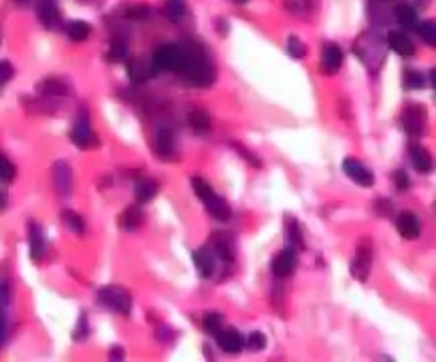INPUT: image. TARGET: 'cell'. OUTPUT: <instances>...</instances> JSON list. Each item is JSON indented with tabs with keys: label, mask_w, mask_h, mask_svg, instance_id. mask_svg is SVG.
Returning a JSON list of instances; mask_svg holds the SVG:
<instances>
[{
	"label": "cell",
	"mask_w": 436,
	"mask_h": 362,
	"mask_svg": "<svg viewBox=\"0 0 436 362\" xmlns=\"http://www.w3.org/2000/svg\"><path fill=\"white\" fill-rule=\"evenodd\" d=\"M185 66L183 75L189 85L194 88H208L215 81V66L211 62V56L200 43H185Z\"/></svg>",
	"instance_id": "obj_1"
},
{
	"label": "cell",
	"mask_w": 436,
	"mask_h": 362,
	"mask_svg": "<svg viewBox=\"0 0 436 362\" xmlns=\"http://www.w3.org/2000/svg\"><path fill=\"white\" fill-rule=\"evenodd\" d=\"M354 52L356 56L362 60V64L373 71V73H379V68L383 66L385 62V41L377 35V32H362L354 45Z\"/></svg>",
	"instance_id": "obj_2"
},
{
	"label": "cell",
	"mask_w": 436,
	"mask_h": 362,
	"mask_svg": "<svg viewBox=\"0 0 436 362\" xmlns=\"http://www.w3.org/2000/svg\"><path fill=\"white\" fill-rule=\"evenodd\" d=\"M96 298L104 309L113 311V313H120L124 318H128L132 313V296L122 286H116V284L104 286L96 292Z\"/></svg>",
	"instance_id": "obj_3"
},
{
	"label": "cell",
	"mask_w": 436,
	"mask_h": 362,
	"mask_svg": "<svg viewBox=\"0 0 436 362\" xmlns=\"http://www.w3.org/2000/svg\"><path fill=\"white\" fill-rule=\"evenodd\" d=\"M154 68L158 73H181L185 66V49L183 45H162L154 54Z\"/></svg>",
	"instance_id": "obj_4"
},
{
	"label": "cell",
	"mask_w": 436,
	"mask_h": 362,
	"mask_svg": "<svg viewBox=\"0 0 436 362\" xmlns=\"http://www.w3.org/2000/svg\"><path fill=\"white\" fill-rule=\"evenodd\" d=\"M370 267H373V239L370 236H362L358 241L356 248V256L351 258L349 271L358 282H366L370 275Z\"/></svg>",
	"instance_id": "obj_5"
},
{
	"label": "cell",
	"mask_w": 436,
	"mask_h": 362,
	"mask_svg": "<svg viewBox=\"0 0 436 362\" xmlns=\"http://www.w3.org/2000/svg\"><path fill=\"white\" fill-rule=\"evenodd\" d=\"M402 128L411 137H423L428 133V115L421 104H406L402 113Z\"/></svg>",
	"instance_id": "obj_6"
},
{
	"label": "cell",
	"mask_w": 436,
	"mask_h": 362,
	"mask_svg": "<svg viewBox=\"0 0 436 362\" xmlns=\"http://www.w3.org/2000/svg\"><path fill=\"white\" fill-rule=\"evenodd\" d=\"M70 141H73V145H77V147H81V150H87V147H92L94 143H98V139H96L94 133H92V124H89L87 111H81V113L75 117L73 128H70Z\"/></svg>",
	"instance_id": "obj_7"
},
{
	"label": "cell",
	"mask_w": 436,
	"mask_h": 362,
	"mask_svg": "<svg viewBox=\"0 0 436 362\" xmlns=\"http://www.w3.org/2000/svg\"><path fill=\"white\" fill-rule=\"evenodd\" d=\"M343 173H345L351 181H356L358 186H362V188H370V186L375 183L373 171H370L364 162H360L358 158H345V160H343Z\"/></svg>",
	"instance_id": "obj_8"
},
{
	"label": "cell",
	"mask_w": 436,
	"mask_h": 362,
	"mask_svg": "<svg viewBox=\"0 0 436 362\" xmlns=\"http://www.w3.org/2000/svg\"><path fill=\"white\" fill-rule=\"evenodd\" d=\"M51 179H54V190L60 198H68L73 194V171L68 162L60 160L51 169Z\"/></svg>",
	"instance_id": "obj_9"
},
{
	"label": "cell",
	"mask_w": 436,
	"mask_h": 362,
	"mask_svg": "<svg viewBox=\"0 0 436 362\" xmlns=\"http://www.w3.org/2000/svg\"><path fill=\"white\" fill-rule=\"evenodd\" d=\"M192 258H194L196 271H198L202 277H206V279L215 277V273H217V260H220V258L213 254L211 248H198V250H194Z\"/></svg>",
	"instance_id": "obj_10"
},
{
	"label": "cell",
	"mask_w": 436,
	"mask_h": 362,
	"mask_svg": "<svg viewBox=\"0 0 436 362\" xmlns=\"http://www.w3.org/2000/svg\"><path fill=\"white\" fill-rule=\"evenodd\" d=\"M28 243H30V256L32 260H43L47 254V239H45V230L39 222H30L28 224Z\"/></svg>",
	"instance_id": "obj_11"
},
{
	"label": "cell",
	"mask_w": 436,
	"mask_h": 362,
	"mask_svg": "<svg viewBox=\"0 0 436 362\" xmlns=\"http://www.w3.org/2000/svg\"><path fill=\"white\" fill-rule=\"evenodd\" d=\"M211 250L213 254L220 258L222 263L230 265L235 260V246H232V239L230 234H226L224 230H217L213 236H211Z\"/></svg>",
	"instance_id": "obj_12"
},
{
	"label": "cell",
	"mask_w": 436,
	"mask_h": 362,
	"mask_svg": "<svg viewBox=\"0 0 436 362\" xmlns=\"http://www.w3.org/2000/svg\"><path fill=\"white\" fill-rule=\"evenodd\" d=\"M126 71H128V79L132 81V83H145V81H149V79H154L156 77V68H154V64L151 62H147V60H143V58H132V60H126Z\"/></svg>",
	"instance_id": "obj_13"
},
{
	"label": "cell",
	"mask_w": 436,
	"mask_h": 362,
	"mask_svg": "<svg viewBox=\"0 0 436 362\" xmlns=\"http://www.w3.org/2000/svg\"><path fill=\"white\" fill-rule=\"evenodd\" d=\"M343 66V52L339 45L335 43H328L321 52V62H319V68L323 75H335L339 73V68Z\"/></svg>",
	"instance_id": "obj_14"
},
{
	"label": "cell",
	"mask_w": 436,
	"mask_h": 362,
	"mask_svg": "<svg viewBox=\"0 0 436 362\" xmlns=\"http://www.w3.org/2000/svg\"><path fill=\"white\" fill-rule=\"evenodd\" d=\"M156 154L162 160H175L177 158V137L170 128H160L156 137Z\"/></svg>",
	"instance_id": "obj_15"
},
{
	"label": "cell",
	"mask_w": 436,
	"mask_h": 362,
	"mask_svg": "<svg viewBox=\"0 0 436 362\" xmlns=\"http://www.w3.org/2000/svg\"><path fill=\"white\" fill-rule=\"evenodd\" d=\"M270 269H273V275H275V277H281V279L287 277V275H292L294 269H296V250H292V248L281 250V252L273 258Z\"/></svg>",
	"instance_id": "obj_16"
},
{
	"label": "cell",
	"mask_w": 436,
	"mask_h": 362,
	"mask_svg": "<svg viewBox=\"0 0 436 362\" xmlns=\"http://www.w3.org/2000/svg\"><path fill=\"white\" fill-rule=\"evenodd\" d=\"M41 100H64L68 94V85L60 79H45L37 85Z\"/></svg>",
	"instance_id": "obj_17"
},
{
	"label": "cell",
	"mask_w": 436,
	"mask_h": 362,
	"mask_svg": "<svg viewBox=\"0 0 436 362\" xmlns=\"http://www.w3.org/2000/svg\"><path fill=\"white\" fill-rule=\"evenodd\" d=\"M217 337V345L222 347V351L226 354H241L243 349V334L235 328H222L220 332L215 334Z\"/></svg>",
	"instance_id": "obj_18"
},
{
	"label": "cell",
	"mask_w": 436,
	"mask_h": 362,
	"mask_svg": "<svg viewBox=\"0 0 436 362\" xmlns=\"http://www.w3.org/2000/svg\"><path fill=\"white\" fill-rule=\"evenodd\" d=\"M396 226H398V232H400L402 239L413 241L421 234V224H419V219L413 211H402L396 219Z\"/></svg>",
	"instance_id": "obj_19"
},
{
	"label": "cell",
	"mask_w": 436,
	"mask_h": 362,
	"mask_svg": "<svg viewBox=\"0 0 436 362\" xmlns=\"http://www.w3.org/2000/svg\"><path fill=\"white\" fill-rule=\"evenodd\" d=\"M37 16L39 22L45 28H56L60 24V9L56 0H39L37 3Z\"/></svg>",
	"instance_id": "obj_20"
},
{
	"label": "cell",
	"mask_w": 436,
	"mask_h": 362,
	"mask_svg": "<svg viewBox=\"0 0 436 362\" xmlns=\"http://www.w3.org/2000/svg\"><path fill=\"white\" fill-rule=\"evenodd\" d=\"M409 158H411L413 169L419 171V173H430V171L434 169L432 154H430L423 145H419V143H413V145L409 147Z\"/></svg>",
	"instance_id": "obj_21"
},
{
	"label": "cell",
	"mask_w": 436,
	"mask_h": 362,
	"mask_svg": "<svg viewBox=\"0 0 436 362\" xmlns=\"http://www.w3.org/2000/svg\"><path fill=\"white\" fill-rule=\"evenodd\" d=\"M387 45H390V49H394L398 56H402V58H411L413 54H415V45H413V41L402 32V30H390L387 32Z\"/></svg>",
	"instance_id": "obj_22"
},
{
	"label": "cell",
	"mask_w": 436,
	"mask_h": 362,
	"mask_svg": "<svg viewBox=\"0 0 436 362\" xmlns=\"http://www.w3.org/2000/svg\"><path fill=\"white\" fill-rule=\"evenodd\" d=\"M202 205L206 207V211H208L211 217L220 219V222H226V219H230V215H232L230 205L226 203V198L217 196V194H213V196H211L208 200H204Z\"/></svg>",
	"instance_id": "obj_23"
},
{
	"label": "cell",
	"mask_w": 436,
	"mask_h": 362,
	"mask_svg": "<svg viewBox=\"0 0 436 362\" xmlns=\"http://www.w3.org/2000/svg\"><path fill=\"white\" fill-rule=\"evenodd\" d=\"M394 18H396V22H398L402 28H406V30H415L417 24H419L417 9H415L413 5H406V3H402V5H398V7L394 9Z\"/></svg>",
	"instance_id": "obj_24"
},
{
	"label": "cell",
	"mask_w": 436,
	"mask_h": 362,
	"mask_svg": "<svg viewBox=\"0 0 436 362\" xmlns=\"http://www.w3.org/2000/svg\"><path fill=\"white\" fill-rule=\"evenodd\" d=\"M143 222H145V215H143V211H141L139 207H128V209H124V213L120 215V226H122V230H126V232L139 230V228L143 226Z\"/></svg>",
	"instance_id": "obj_25"
},
{
	"label": "cell",
	"mask_w": 436,
	"mask_h": 362,
	"mask_svg": "<svg viewBox=\"0 0 436 362\" xmlns=\"http://www.w3.org/2000/svg\"><path fill=\"white\" fill-rule=\"evenodd\" d=\"M164 16L173 24H181L187 16V3L185 0H166L164 3Z\"/></svg>",
	"instance_id": "obj_26"
},
{
	"label": "cell",
	"mask_w": 436,
	"mask_h": 362,
	"mask_svg": "<svg viewBox=\"0 0 436 362\" xmlns=\"http://www.w3.org/2000/svg\"><path fill=\"white\" fill-rule=\"evenodd\" d=\"M158 192H160L158 181H154V179H141V181H137L135 196H137L139 203H149V200H154V198L158 196Z\"/></svg>",
	"instance_id": "obj_27"
},
{
	"label": "cell",
	"mask_w": 436,
	"mask_h": 362,
	"mask_svg": "<svg viewBox=\"0 0 436 362\" xmlns=\"http://www.w3.org/2000/svg\"><path fill=\"white\" fill-rule=\"evenodd\" d=\"M89 32H92L89 24H87V22H81V20H75V22H70V24L66 26V35H68V39H70L73 43L85 41V39L89 37Z\"/></svg>",
	"instance_id": "obj_28"
},
{
	"label": "cell",
	"mask_w": 436,
	"mask_h": 362,
	"mask_svg": "<svg viewBox=\"0 0 436 362\" xmlns=\"http://www.w3.org/2000/svg\"><path fill=\"white\" fill-rule=\"evenodd\" d=\"M189 126L196 133H208L211 131V115L202 109H196L189 113Z\"/></svg>",
	"instance_id": "obj_29"
},
{
	"label": "cell",
	"mask_w": 436,
	"mask_h": 362,
	"mask_svg": "<svg viewBox=\"0 0 436 362\" xmlns=\"http://www.w3.org/2000/svg\"><path fill=\"white\" fill-rule=\"evenodd\" d=\"M106 60L108 62H126L128 60V47L124 41H113L108 45V52H106Z\"/></svg>",
	"instance_id": "obj_30"
},
{
	"label": "cell",
	"mask_w": 436,
	"mask_h": 362,
	"mask_svg": "<svg viewBox=\"0 0 436 362\" xmlns=\"http://www.w3.org/2000/svg\"><path fill=\"white\" fill-rule=\"evenodd\" d=\"M202 328L208 332V334H217V332H220L222 328H224V315L222 313H206L204 318H202Z\"/></svg>",
	"instance_id": "obj_31"
},
{
	"label": "cell",
	"mask_w": 436,
	"mask_h": 362,
	"mask_svg": "<svg viewBox=\"0 0 436 362\" xmlns=\"http://www.w3.org/2000/svg\"><path fill=\"white\" fill-rule=\"evenodd\" d=\"M415 30L419 32V37L423 39V43H425V45L436 47V22L428 20V22H423V24H417V28H415Z\"/></svg>",
	"instance_id": "obj_32"
},
{
	"label": "cell",
	"mask_w": 436,
	"mask_h": 362,
	"mask_svg": "<svg viewBox=\"0 0 436 362\" xmlns=\"http://www.w3.org/2000/svg\"><path fill=\"white\" fill-rule=\"evenodd\" d=\"M60 217L64 219V224H66L75 234H83V232H85V222H83V217H81L79 213H75V211H62Z\"/></svg>",
	"instance_id": "obj_33"
},
{
	"label": "cell",
	"mask_w": 436,
	"mask_h": 362,
	"mask_svg": "<svg viewBox=\"0 0 436 362\" xmlns=\"http://www.w3.org/2000/svg\"><path fill=\"white\" fill-rule=\"evenodd\" d=\"M15 175H18L15 164L5 154H0V183H11Z\"/></svg>",
	"instance_id": "obj_34"
},
{
	"label": "cell",
	"mask_w": 436,
	"mask_h": 362,
	"mask_svg": "<svg viewBox=\"0 0 436 362\" xmlns=\"http://www.w3.org/2000/svg\"><path fill=\"white\" fill-rule=\"evenodd\" d=\"M243 347H247L249 351H262L266 347V334L256 330V332H249L247 339H243Z\"/></svg>",
	"instance_id": "obj_35"
},
{
	"label": "cell",
	"mask_w": 436,
	"mask_h": 362,
	"mask_svg": "<svg viewBox=\"0 0 436 362\" xmlns=\"http://www.w3.org/2000/svg\"><path fill=\"white\" fill-rule=\"evenodd\" d=\"M404 85L409 90H421L425 85V77L421 71H415V68H406L404 71Z\"/></svg>",
	"instance_id": "obj_36"
},
{
	"label": "cell",
	"mask_w": 436,
	"mask_h": 362,
	"mask_svg": "<svg viewBox=\"0 0 436 362\" xmlns=\"http://www.w3.org/2000/svg\"><path fill=\"white\" fill-rule=\"evenodd\" d=\"M192 190H194V194L204 203V200H208L215 192H213V188L208 186V181H204L202 177H192Z\"/></svg>",
	"instance_id": "obj_37"
},
{
	"label": "cell",
	"mask_w": 436,
	"mask_h": 362,
	"mask_svg": "<svg viewBox=\"0 0 436 362\" xmlns=\"http://www.w3.org/2000/svg\"><path fill=\"white\" fill-rule=\"evenodd\" d=\"M285 49H287V54H289L292 58H296V60H300V58L306 56V45H304L298 37H289Z\"/></svg>",
	"instance_id": "obj_38"
},
{
	"label": "cell",
	"mask_w": 436,
	"mask_h": 362,
	"mask_svg": "<svg viewBox=\"0 0 436 362\" xmlns=\"http://www.w3.org/2000/svg\"><path fill=\"white\" fill-rule=\"evenodd\" d=\"M151 16V9L147 5H132L126 9V18L128 20H137V22H143Z\"/></svg>",
	"instance_id": "obj_39"
},
{
	"label": "cell",
	"mask_w": 436,
	"mask_h": 362,
	"mask_svg": "<svg viewBox=\"0 0 436 362\" xmlns=\"http://www.w3.org/2000/svg\"><path fill=\"white\" fill-rule=\"evenodd\" d=\"M87 334H89L87 318H85V313H81V315H79V322H77V328H75V332H73V339H75V341H83Z\"/></svg>",
	"instance_id": "obj_40"
},
{
	"label": "cell",
	"mask_w": 436,
	"mask_h": 362,
	"mask_svg": "<svg viewBox=\"0 0 436 362\" xmlns=\"http://www.w3.org/2000/svg\"><path fill=\"white\" fill-rule=\"evenodd\" d=\"M394 186H396V190H409L411 179H409L406 171H402V169H396V171H394Z\"/></svg>",
	"instance_id": "obj_41"
},
{
	"label": "cell",
	"mask_w": 436,
	"mask_h": 362,
	"mask_svg": "<svg viewBox=\"0 0 436 362\" xmlns=\"http://www.w3.org/2000/svg\"><path fill=\"white\" fill-rule=\"evenodd\" d=\"M13 66L7 60H0V85H5L13 79Z\"/></svg>",
	"instance_id": "obj_42"
},
{
	"label": "cell",
	"mask_w": 436,
	"mask_h": 362,
	"mask_svg": "<svg viewBox=\"0 0 436 362\" xmlns=\"http://www.w3.org/2000/svg\"><path fill=\"white\" fill-rule=\"evenodd\" d=\"M289 241L292 243L296 246V248H304V243H302V234H300V226H298V222H289Z\"/></svg>",
	"instance_id": "obj_43"
},
{
	"label": "cell",
	"mask_w": 436,
	"mask_h": 362,
	"mask_svg": "<svg viewBox=\"0 0 436 362\" xmlns=\"http://www.w3.org/2000/svg\"><path fill=\"white\" fill-rule=\"evenodd\" d=\"M9 301H11V286H9V282L7 279H0V305H9Z\"/></svg>",
	"instance_id": "obj_44"
},
{
	"label": "cell",
	"mask_w": 436,
	"mask_h": 362,
	"mask_svg": "<svg viewBox=\"0 0 436 362\" xmlns=\"http://www.w3.org/2000/svg\"><path fill=\"white\" fill-rule=\"evenodd\" d=\"M235 150H237V152H239V154H241V156H243V158L247 160V162H251L254 167H260V164H262V160H260V158H258L256 154H251V152H247V150H243V145H239V143H235Z\"/></svg>",
	"instance_id": "obj_45"
},
{
	"label": "cell",
	"mask_w": 436,
	"mask_h": 362,
	"mask_svg": "<svg viewBox=\"0 0 436 362\" xmlns=\"http://www.w3.org/2000/svg\"><path fill=\"white\" fill-rule=\"evenodd\" d=\"M7 341V315L5 311L0 309V345Z\"/></svg>",
	"instance_id": "obj_46"
},
{
	"label": "cell",
	"mask_w": 436,
	"mask_h": 362,
	"mask_svg": "<svg viewBox=\"0 0 436 362\" xmlns=\"http://www.w3.org/2000/svg\"><path fill=\"white\" fill-rule=\"evenodd\" d=\"M108 358H111V360H124V347H120V345L111 347V351H108Z\"/></svg>",
	"instance_id": "obj_47"
},
{
	"label": "cell",
	"mask_w": 436,
	"mask_h": 362,
	"mask_svg": "<svg viewBox=\"0 0 436 362\" xmlns=\"http://www.w3.org/2000/svg\"><path fill=\"white\" fill-rule=\"evenodd\" d=\"M377 209H379L381 213H385V211L390 213V211H392V203H390V200H383V198H379V200H377Z\"/></svg>",
	"instance_id": "obj_48"
},
{
	"label": "cell",
	"mask_w": 436,
	"mask_h": 362,
	"mask_svg": "<svg viewBox=\"0 0 436 362\" xmlns=\"http://www.w3.org/2000/svg\"><path fill=\"white\" fill-rule=\"evenodd\" d=\"M5 207H7V194L0 190V211H3Z\"/></svg>",
	"instance_id": "obj_49"
},
{
	"label": "cell",
	"mask_w": 436,
	"mask_h": 362,
	"mask_svg": "<svg viewBox=\"0 0 436 362\" xmlns=\"http://www.w3.org/2000/svg\"><path fill=\"white\" fill-rule=\"evenodd\" d=\"M13 3H15L18 7H28V5H30V0H13Z\"/></svg>",
	"instance_id": "obj_50"
},
{
	"label": "cell",
	"mask_w": 436,
	"mask_h": 362,
	"mask_svg": "<svg viewBox=\"0 0 436 362\" xmlns=\"http://www.w3.org/2000/svg\"><path fill=\"white\" fill-rule=\"evenodd\" d=\"M428 5H430V0H421V5H419V7L423 9V7H428Z\"/></svg>",
	"instance_id": "obj_51"
},
{
	"label": "cell",
	"mask_w": 436,
	"mask_h": 362,
	"mask_svg": "<svg viewBox=\"0 0 436 362\" xmlns=\"http://www.w3.org/2000/svg\"><path fill=\"white\" fill-rule=\"evenodd\" d=\"M377 3H394V0H377Z\"/></svg>",
	"instance_id": "obj_52"
},
{
	"label": "cell",
	"mask_w": 436,
	"mask_h": 362,
	"mask_svg": "<svg viewBox=\"0 0 436 362\" xmlns=\"http://www.w3.org/2000/svg\"><path fill=\"white\" fill-rule=\"evenodd\" d=\"M237 3H245V0H237Z\"/></svg>",
	"instance_id": "obj_53"
}]
</instances>
